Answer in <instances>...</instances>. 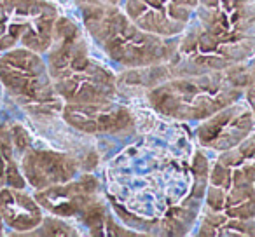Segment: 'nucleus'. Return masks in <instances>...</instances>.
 I'll return each instance as SVG.
<instances>
[{
    "mask_svg": "<svg viewBox=\"0 0 255 237\" xmlns=\"http://www.w3.org/2000/svg\"><path fill=\"white\" fill-rule=\"evenodd\" d=\"M98 2H105V4H114V5H123L124 0H98Z\"/></svg>",
    "mask_w": 255,
    "mask_h": 237,
    "instance_id": "obj_18",
    "label": "nucleus"
},
{
    "mask_svg": "<svg viewBox=\"0 0 255 237\" xmlns=\"http://www.w3.org/2000/svg\"><path fill=\"white\" fill-rule=\"evenodd\" d=\"M255 131V115L247 105L240 99L226 108L219 110L212 117L201 121L196 129L198 143L201 149L224 154L233 150L243 142L247 136Z\"/></svg>",
    "mask_w": 255,
    "mask_h": 237,
    "instance_id": "obj_11",
    "label": "nucleus"
},
{
    "mask_svg": "<svg viewBox=\"0 0 255 237\" xmlns=\"http://www.w3.org/2000/svg\"><path fill=\"white\" fill-rule=\"evenodd\" d=\"M77 230L72 225H68L65 222V218H60V216H46L44 215V220L40 222V225L37 229H33L30 234L26 236H77Z\"/></svg>",
    "mask_w": 255,
    "mask_h": 237,
    "instance_id": "obj_16",
    "label": "nucleus"
},
{
    "mask_svg": "<svg viewBox=\"0 0 255 237\" xmlns=\"http://www.w3.org/2000/svg\"><path fill=\"white\" fill-rule=\"evenodd\" d=\"M248 61L226 70L177 75L145 92L156 113L178 122H201L245 94Z\"/></svg>",
    "mask_w": 255,
    "mask_h": 237,
    "instance_id": "obj_4",
    "label": "nucleus"
},
{
    "mask_svg": "<svg viewBox=\"0 0 255 237\" xmlns=\"http://www.w3.org/2000/svg\"><path fill=\"white\" fill-rule=\"evenodd\" d=\"M0 82L32 117L51 119L61 115L63 99L54 89L44 54L23 47L0 53Z\"/></svg>",
    "mask_w": 255,
    "mask_h": 237,
    "instance_id": "obj_5",
    "label": "nucleus"
},
{
    "mask_svg": "<svg viewBox=\"0 0 255 237\" xmlns=\"http://www.w3.org/2000/svg\"><path fill=\"white\" fill-rule=\"evenodd\" d=\"M198 0H124L123 9L138 26L164 39H177L191 21Z\"/></svg>",
    "mask_w": 255,
    "mask_h": 237,
    "instance_id": "obj_10",
    "label": "nucleus"
},
{
    "mask_svg": "<svg viewBox=\"0 0 255 237\" xmlns=\"http://www.w3.org/2000/svg\"><path fill=\"white\" fill-rule=\"evenodd\" d=\"M198 236H255V183L206 185Z\"/></svg>",
    "mask_w": 255,
    "mask_h": 237,
    "instance_id": "obj_7",
    "label": "nucleus"
},
{
    "mask_svg": "<svg viewBox=\"0 0 255 237\" xmlns=\"http://www.w3.org/2000/svg\"><path fill=\"white\" fill-rule=\"evenodd\" d=\"M33 197L49 215L60 218H79L93 236L110 234L109 229H114L116 236L121 234L116 230L117 227L114 225L112 216L107 213L105 201L100 192V181L89 171L65 183L35 190Z\"/></svg>",
    "mask_w": 255,
    "mask_h": 237,
    "instance_id": "obj_6",
    "label": "nucleus"
},
{
    "mask_svg": "<svg viewBox=\"0 0 255 237\" xmlns=\"http://www.w3.org/2000/svg\"><path fill=\"white\" fill-rule=\"evenodd\" d=\"M255 54V0H198L166 63L170 77L226 70Z\"/></svg>",
    "mask_w": 255,
    "mask_h": 237,
    "instance_id": "obj_1",
    "label": "nucleus"
},
{
    "mask_svg": "<svg viewBox=\"0 0 255 237\" xmlns=\"http://www.w3.org/2000/svg\"><path fill=\"white\" fill-rule=\"evenodd\" d=\"M245 101L250 106V110L255 115V54L248 60V74L247 84H245Z\"/></svg>",
    "mask_w": 255,
    "mask_h": 237,
    "instance_id": "obj_17",
    "label": "nucleus"
},
{
    "mask_svg": "<svg viewBox=\"0 0 255 237\" xmlns=\"http://www.w3.org/2000/svg\"><path fill=\"white\" fill-rule=\"evenodd\" d=\"M0 185L9 187H26V181L14 159V145L11 131L0 129Z\"/></svg>",
    "mask_w": 255,
    "mask_h": 237,
    "instance_id": "obj_15",
    "label": "nucleus"
},
{
    "mask_svg": "<svg viewBox=\"0 0 255 237\" xmlns=\"http://www.w3.org/2000/svg\"><path fill=\"white\" fill-rule=\"evenodd\" d=\"M229 181L255 183V131L233 150L220 154L208 169V183L224 185Z\"/></svg>",
    "mask_w": 255,
    "mask_h": 237,
    "instance_id": "obj_14",
    "label": "nucleus"
},
{
    "mask_svg": "<svg viewBox=\"0 0 255 237\" xmlns=\"http://www.w3.org/2000/svg\"><path fill=\"white\" fill-rule=\"evenodd\" d=\"M0 220L12 229V236H26L40 225L44 209L25 187H0Z\"/></svg>",
    "mask_w": 255,
    "mask_h": 237,
    "instance_id": "obj_13",
    "label": "nucleus"
},
{
    "mask_svg": "<svg viewBox=\"0 0 255 237\" xmlns=\"http://www.w3.org/2000/svg\"><path fill=\"white\" fill-rule=\"evenodd\" d=\"M19 169L26 185L35 190L54 187L79 176L81 169L88 171L89 166L79 156L53 149H37L30 145L19 159Z\"/></svg>",
    "mask_w": 255,
    "mask_h": 237,
    "instance_id": "obj_12",
    "label": "nucleus"
},
{
    "mask_svg": "<svg viewBox=\"0 0 255 237\" xmlns=\"http://www.w3.org/2000/svg\"><path fill=\"white\" fill-rule=\"evenodd\" d=\"M61 119L67 126L89 136H129L136 117L119 99L105 103H63Z\"/></svg>",
    "mask_w": 255,
    "mask_h": 237,
    "instance_id": "obj_9",
    "label": "nucleus"
},
{
    "mask_svg": "<svg viewBox=\"0 0 255 237\" xmlns=\"http://www.w3.org/2000/svg\"><path fill=\"white\" fill-rule=\"evenodd\" d=\"M77 7L86 33L110 61L124 70L168 63L177 51L178 37L164 39L147 32L126 14L123 5L77 0Z\"/></svg>",
    "mask_w": 255,
    "mask_h": 237,
    "instance_id": "obj_3",
    "label": "nucleus"
},
{
    "mask_svg": "<svg viewBox=\"0 0 255 237\" xmlns=\"http://www.w3.org/2000/svg\"><path fill=\"white\" fill-rule=\"evenodd\" d=\"M58 18L49 0H0V53L23 47L46 54Z\"/></svg>",
    "mask_w": 255,
    "mask_h": 237,
    "instance_id": "obj_8",
    "label": "nucleus"
},
{
    "mask_svg": "<svg viewBox=\"0 0 255 237\" xmlns=\"http://www.w3.org/2000/svg\"><path fill=\"white\" fill-rule=\"evenodd\" d=\"M46 63L63 103H105L119 99L117 75L91 54L82 28L60 16Z\"/></svg>",
    "mask_w": 255,
    "mask_h": 237,
    "instance_id": "obj_2",
    "label": "nucleus"
}]
</instances>
